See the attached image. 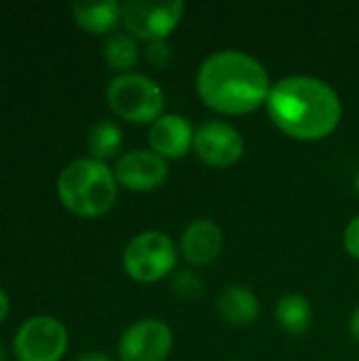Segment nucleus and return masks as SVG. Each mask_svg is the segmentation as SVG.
<instances>
[{
    "instance_id": "nucleus-1",
    "label": "nucleus",
    "mask_w": 359,
    "mask_h": 361,
    "mask_svg": "<svg viewBox=\"0 0 359 361\" xmlns=\"http://www.w3.org/2000/svg\"><path fill=\"white\" fill-rule=\"evenodd\" d=\"M267 110L286 135L303 142L330 135L343 116L339 93L315 76H288L275 82Z\"/></svg>"
},
{
    "instance_id": "nucleus-16",
    "label": "nucleus",
    "mask_w": 359,
    "mask_h": 361,
    "mask_svg": "<svg viewBox=\"0 0 359 361\" xmlns=\"http://www.w3.org/2000/svg\"><path fill=\"white\" fill-rule=\"evenodd\" d=\"M102 53H104V59L108 61V66L114 70H129L140 59V49H138L135 38L125 32L108 34L104 40V47H102Z\"/></svg>"
},
{
    "instance_id": "nucleus-17",
    "label": "nucleus",
    "mask_w": 359,
    "mask_h": 361,
    "mask_svg": "<svg viewBox=\"0 0 359 361\" xmlns=\"http://www.w3.org/2000/svg\"><path fill=\"white\" fill-rule=\"evenodd\" d=\"M87 144H89V150H91L93 159H97V161L110 159V157H114L118 152V148L123 144V131L112 121H99L91 129Z\"/></svg>"
},
{
    "instance_id": "nucleus-10",
    "label": "nucleus",
    "mask_w": 359,
    "mask_h": 361,
    "mask_svg": "<svg viewBox=\"0 0 359 361\" xmlns=\"http://www.w3.org/2000/svg\"><path fill=\"white\" fill-rule=\"evenodd\" d=\"M167 163L152 150L125 152L114 167V178L129 190H154L167 180Z\"/></svg>"
},
{
    "instance_id": "nucleus-18",
    "label": "nucleus",
    "mask_w": 359,
    "mask_h": 361,
    "mask_svg": "<svg viewBox=\"0 0 359 361\" xmlns=\"http://www.w3.org/2000/svg\"><path fill=\"white\" fill-rule=\"evenodd\" d=\"M171 290L182 298V300H197L203 294V283L197 273L193 271H178L171 277Z\"/></svg>"
},
{
    "instance_id": "nucleus-7",
    "label": "nucleus",
    "mask_w": 359,
    "mask_h": 361,
    "mask_svg": "<svg viewBox=\"0 0 359 361\" xmlns=\"http://www.w3.org/2000/svg\"><path fill=\"white\" fill-rule=\"evenodd\" d=\"M123 8V23L129 34L152 40H165L167 34L176 30L182 19L184 2L167 0V2H146V0H131L121 4Z\"/></svg>"
},
{
    "instance_id": "nucleus-13",
    "label": "nucleus",
    "mask_w": 359,
    "mask_h": 361,
    "mask_svg": "<svg viewBox=\"0 0 359 361\" xmlns=\"http://www.w3.org/2000/svg\"><path fill=\"white\" fill-rule=\"evenodd\" d=\"M218 311L233 326H250L260 315V302L250 288L229 286L218 296Z\"/></svg>"
},
{
    "instance_id": "nucleus-25",
    "label": "nucleus",
    "mask_w": 359,
    "mask_h": 361,
    "mask_svg": "<svg viewBox=\"0 0 359 361\" xmlns=\"http://www.w3.org/2000/svg\"><path fill=\"white\" fill-rule=\"evenodd\" d=\"M355 186H358V190H359V173H358V178H355Z\"/></svg>"
},
{
    "instance_id": "nucleus-15",
    "label": "nucleus",
    "mask_w": 359,
    "mask_h": 361,
    "mask_svg": "<svg viewBox=\"0 0 359 361\" xmlns=\"http://www.w3.org/2000/svg\"><path fill=\"white\" fill-rule=\"evenodd\" d=\"M275 317H277V324H279V328L284 332H288L292 336H298V334L309 330L313 313H311V305H309V300L305 296L286 294L277 302Z\"/></svg>"
},
{
    "instance_id": "nucleus-3",
    "label": "nucleus",
    "mask_w": 359,
    "mask_h": 361,
    "mask_svg": "<svg viewBox=\"0 0 359 361\" xmlns=\"http://www.w3.org/2000/svg\"><path fill=\"white\" fill-rule=\"evenodd\" d=\"M61 203L78 216H102L116 199V178L104 161L76 159L68 163L57 178Z\"/></svg>"
},
{
    "instance_id": "nucleus-24",
    "label": "nucleus",
    "mask_w": 359,
    "mask_h": 361,
    "mask_svg": "<svg viewBox=\"0 0 359 361\" xmlns=\"http://www.w3.org/2000/svg\"><path fill=\"white\" fill-rule=\"evenodd\" d=\"M0 361H4V351H2V347H0Z\"/></svg>"
},
{
    "instance_id": "nucleus-11",
    "label": "nucleus",
    "mask_w": 359,
    "mask_h": 361,
    "mask_svg": "<svg viewBox=\"0 0 359 361\" xmlns=\"http://www.w3.org/2000/svg\"><path fill=\"white\" fill-rule=\"evenodd\" d=\"M148 142L152 152H157L159 157L182 159L195 142V131L188 118L180 114H163L150 125Z\"/></svg>"
},
{
    "instance_id": "nucleus-14",
    "label": "nucleus",
    "mask_w": 359,
    "mask_h": 361,
    "mask_svg": "<svg viewBox=\"0 0 359 361\" xmlns=\"http://www.w3.org/2000/svg\"><path fill=\"white\" fill-rule=\"evenodd\" d=\"M72 15L80 27L93 34L110 32L123 17V8L116 0L104 2H74Z\"/></svg>"
},
{
    "instance_id": "nucleus-21",
    "label": "nucleus",
    "mask_w": 359,
    "mask_h": 361,
    "mask_svg": "<svg viewBox=\"0 0 359 361\" xmlns=\"http://www.w3.org/2000/svg\"><path fill=\"white\" fill-rule=\"evenodd\" d=\"M349 330H351V336H353V338L359 343V309H355V311H353V315H351Z\"/></svg>"
},
{
    "instance_id": "nucleus-12",
    "label": "nucleus",
    "mask_w": 359,
    "mask_h": 361,
    "mask_svg": "<svg viewBox=\"0 0 359 361\" xmlns=\"http://www.w3.org/2000/svg\"><path fill=\"white\" fill-rule=\"evenodd\" d=\"M222 243H224V235L216 222L195 220L182 233L180 250L186 262H190L193 267H203L218 258V254L222 252Z\"/></svg>"
},
{
    "instance_id": "nucleus-5",
    "label": "nucleus",
    "mask_w": 359,
    "mask_h": 361,
    "mask_svg": "<svg viewBox=\"0 0 359 361\" xmlns=\"http://www.w3.org/2000/svg\"><path fill=\"white\" fill-rule=\"evenodd\" d=\"M176 245L171 237L161 231H144L135 235L123 252L125 271L142 283H152L167 277L176 267Z\"/></svg>"
},
{
    "instance_id": "nucleus-9",
    "label": "nucleus",
    "mask_w": 359,
    "mask_h": 361,
    "mask_svg": "<svg viewBox=\"0 0 359 361\" xmlns=\"http://www.w3.org/2000/svg\"><path fill=\"white\" fill-rule=\"evenodd\" d=\"M193 148L197 157L209 167H231L243 157L241 133L222 121H209L195 131Z\"/></svg>"
},
{
    "instance_id": "nucleus-22",
    "label": "nucleus",
    "mask_w": 359,
    "mask_h": 361,
    "mask_svg": "<svg viewBox=\"0 0 359 361\" xmlns=\"http://www.w3.org/2000/svg\"><path fill=\"white\" fill-rule=\"evenodd\" d=\"M76 361H112L110 357H106L104 353H83V355H78V360Z\"/></svg>"
},
{
    "instance_id": "nucleus-19",
    "label": "nucleus",
    "mask_w": 359,
    "mask_h": 361,
    "mask_svg": "<svg viewBox=\"0 0 359 361\" xmlns=\"http://www.w3.org/2000/svg\"><path fill=\"white\" fill-rule=\"evenodd\" d=\"M146 55H148V61L154 63L157 68H165L174 59V51L167 44V40H152V42H148Z\"/></svg>"
},
{
    "instance_id": "nucleus-2",
    "label": "nucleus",
    "mask_w": 359,
    "mask_h": 361,
    "mask_svg": "<svg viewBox=\"0 0 359 361\" xmlns=\"http://www.w3.org/2000/svg\"><path fill=\"white\" fill-rule=\"evenodd\" d=\"M271 89L264 66L243 51L212 53L197 74L199 97L220 114H250L267 104Z\"/></svg>"
},
{
    "instance_id": "nucleus-6",
    "label": "nucleus",
    "mask_w": 359,
    "mask_h": 361,
    "mask_svg": "<svg viewBox=\"0 0 359 361\" xmlns=\"http://www.w3.org/2000/svg\"><path fill=\"white\" fill-rule=\"evenodd\" d=\"M68 347L66 326L51 315H36L21 324L15 334L19 361H57Z\"/></svg>"
},
{
    "instance_id": "nucleus-8",
    "label": "nucleus",
    "mask_w": 359,
    "mask_h": 361,
    "mask_svg": "<svg viewBox=\"0 0 359 361\" xmlns=\"http://www.w3.org/2000/svg\"><path fill=\"white\" fill-rule=\"evenodd\" d=\"M174 347L171 328L161 319H142L125 330L118 343L121 361H165Z\"/></svg>"
},
{
    "instance_id": "nucleus-23",
    "label": "nucleus",
    "mask_w": 359,
    "mask_h": 361,
    "mask_svg": "<svg viewBox=\"0 0 359 361\" xmlns=\"http://www.w3.org/2000/svg\"><path fill=\"white\" fill-rule=\"evenodd\" d=\"M6 313H8V298H6V294L0 290V322L4 319Z\"/></svg>"
},
{
    "instance_id": "nucleus-20",
    "label": "nucleus",
    "mask_w": 359,
    "mask_h": 361,
    "mask_svg": "<svg viewBox=\"0 0 359 361\" xmlns=\"http://www.w3.org/2000/svg\"><path fill=\"white\" fill-rule=\"evenodd\" d=\"M345 247L353 258L359 260V216L349 222V226L345 231Z\"/></svg>"
},
{
    "instance_id": "nucleus-4",
    "label": "nucleus",
    "mask_w": 359,
    "mask_h": 361,
    "mask_svg": "<svg viewBox=\"0 0 359 361\" xmlns=\"http://www.w3.org/2000/svg\"><path fill=\"white\" fill-rule=\"evenodd\" d=\"M106 97L110 108L125 121L129 123H154L161 118L163 108H165V95L161 87L135 72L118 74L108 82Z\"/></svg>"
}]
</instances>
